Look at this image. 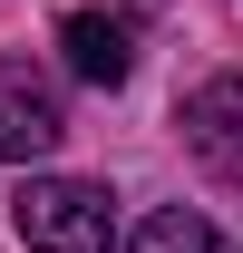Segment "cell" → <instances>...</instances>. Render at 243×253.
<instances>
[{"mask_svg":"<svg viewBox=\"0 0 243 253\" xmlns=\"http://www.w3.org/2000/svg\"><path fill=\"white\" fill-rule=\"evenodd\" d=\"M10 224H20L30 253H117V195L78 185V175H39L10 205Z\"/></svg>","mask_w":243,"mask_h":253,"instance_id":"1","label":"cell"},{"mask_svg":"<svg viewBox=\"0 0 243 253\" xmlns=\"http://www.w3.org/2000/svg\"><path fill=\"white\" fill-rule=\"evenodd\" d=\"M59 136H68L59 78L30 68V59H0V166H39Z\"/></svg>","mask_w":243,"mask_h":253,"instance_id":"2","label":"cell"},{"mask_svg":"<svg viewBox=\"0 0 243 253\" xmlns=\"http://www.w3.org/2000/svg\"><path fill=\"white\" fill-rule=\"evenodd\" d=\"M59 49H68V68H78L88 88H126V78H136V20H126V10H68Z\"/></svg>","mask_w":243,"mask_h":253,"instance_id":"4","label":"cell"},{"mask_svg":"<svg viewBox=\"0 0 243 253\" xmlns=\"http://www.w3.org/2000/svg\"><path fill=\"white\" fill-rule=\"evenodd\" d=\"M175 126H185V146H195V166H204L214 185L243 195V78H204L175 107Z\"/></svg>","mask_w":243,"mask_h":253,"instance_id":"3","label":"cell"},{"mask_svg":"<svg viewBox=\"0 0 243 253\" xmlns=\"http://www.w3.org/2000/svg\"><path fill=\"white\" fill-rule=\"evenodd\" d=\"M126 253H234V244H224L204 214H185V205H156V214L136 224V244H126Z\"/></svg>","mask_w":243,"mask_h":253,"instance_id":"5","label":"cell"}]
</instances>
